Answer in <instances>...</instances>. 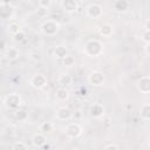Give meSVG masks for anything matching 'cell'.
<instances>
[{"label":"cell","mask_w":150,"mask_h":150,"mask_svg":"<svg viewBox=\"0 0 150 150\" xmlns=\"http://www.w3.org/2000/svg\"><path fill=\"white\" fill-rule=\"evenodd\" d=\"M102 52H103V45L101 41H98L96 39L89 40L84 47V54L90 57H96V56L101 55Z\"/></svg>","instance_id":"1"},{"label":"cell","mask_w":150,"mask_h":150,"mask_svg":"<svg viewBox=\"0 0 150 150\" xmlns=\"http://www.w3.org/2000/svg\"><path fill=\"white\" fill-rule=\"evenodd\" d=\"M59 28H60V23L52 19L46 20L41 25V32L47 36H54L59 32Z\"/></svg>","instance_id":"2"},{"label":"cell","mask_w":150,"mask_h":150,"mask_svg":"<svg viewBox=\"0 0 150 150\" xmlns=\"http://www.w3.org/2000/svg\"><path fill=\"white\" fill-rule=\"evenodd\" d=\"M5 105L9 109H18L21 105L20 95L16 94V93H12V94L7 95V97L5 98Z\"/></svg>","instance_id":"3"},{"label":"cell","mask_w":150,"mask_h":150,"mask_svg":"<svg viewBox=\"0 0 150 150\" xmlns=\"http://www.w3.org/2000/svg\"><path fill=\"white\" fill-rule=\"evenodd\" d=\"M88 82L91 84V86H95V87H100L103 84L104 82V74L98 71V70H94L89 74L88 76Z\"/></svg>","instance_id":"4"},{"label":"cell","mask_w":150,"mask_h":150,"mask_svg":"<svg viewBox=\"0 0 150 150\" xmlns=\"http://www.w3.org/2000/svg\"><path fill=\"white\" fill-rule=\"evenodd\" d=\"M82 134V128L79 123L74 122V123H69L66 127V135L69 138H76Z\"/></svg>","instance_id":"5"},{"label":"cell","mask_w":150,"mask_h":150,"mask_svg":"<svg viewBox=\"0 0 150 150\" xmlns=\"http://www.w3.org/2000/svg\"><path fill=\"white\" fill-rule=\"evenodd\" d=\"M136 88L142 94L150 93V76H142L136 82Z\"/></svg>","instance_id":"6"},{"label":"cell","mask_w":150,"mask_h":150,"mask_svg":"<svg viewBox=\"0 0 150 150\" xmlns=\"http://www.w3.org/2000/svg\"><path fill=\"white\" fill-rule=\"evenodd\" d=\"M87 14L89 18L91 19H98L102 16L103 14V9H102V6L98 5V4H91L90 6H88L87 8Z\"/></svg>","instance_id":"7"},{"label":"cell","mask_w":150,"mask_h":150,"mask_svg":"<svg viewBox=\"0 0 150 150\" xmlns=\"http://www.w3.org/2000/svg\"><path fill=\"white\" fill-rule=\"evenodd\" d=\"M30 84L36 89H42L47 84V77L43 74H35L30 79Z\"/></svg>","instance_id":"8"},{"label":"cell","mask_w":150,"mask_h":150,"mask_svg":"<svg viewBox=\"0 0 150 150\" xmlns=\"http://www.w3.org/2000/svg\"><path fill=\"white\" fill-rule=\"evenodd\" d=\"M61 7L66 13H75L79 8L77 0H62L61 1Z\"/></svg>","instance_id":"9"},{"label":"cell","mask_w":150,"mask_h":150,"mask_svg":"<svg viewBox=\"0 0 150 150\" xmlns=\"http://www.w3.org/2000/svg\"><path fill=\"white\" fill-rule=\"evenodd\" d=\"M14 14V7L9 4H1L0 6V16L2 19H11Z\"/></svg>","instance_id":"10"},{"label":"cell","mask_w":150,"mask_h":150,"mask_svg":"<svg viewBox=\"0 0 150 150\" xmlns=\"http://www.w3.org/2000/svg\"><path fill=\"white\" fill-rule=\"evenodd\" d=\"M73 116V111L67 107H61L56 111V117L60 121H68Z\"/></svg>","instance_id":"11"},{"label":"cell","mask_w":150,"mask_h":150,"mask_svg":"<svg viewBox=\"0 0 150 150\" xmlns=\"http://www.w3.org/2000/svg\"><path fill=\"white\" fill-rule=\"evenodd\" d=\"M4 54H5V56H6L7 60L13 61V60H16V59L19 57L20 52H19V49H18L16 47H8V48L4 52Z\"/></svg>","instance_id":"12"},{"label":"cell","mask_w":150,"mask_h":150,"mask_svg":"<svg viewBox=\"0 0 150 150\" xmlns=\"http://www.w3.org/2000/svg\"><path fill=\"white\" fill-rule=\"evenodd\" d=\"M47 141H46V136H45V134L43 132H36L34 136H33V138H32V143H33V145L34 146H36V148H41V145L42 144H45Z\"/></svg>","instance_id":"13"},{"label":"cell","mask_w":150,"mask_h":150,"mask_svg":"<svg viewBox=\"0 0 150 150\" xmlns=\"http://www.w3.org/2000/svg\"><path fill=\"white\" fill-rule=\"evenodd\" d=\"M98 33L101 36H104V38H109L114 33V28L110 23H103L100 28H98Z\"/></svg>","instance_id":"14"},{"label":"cell","mask_w":150,"mask_h":150,"mask_svg":"<svg viewBox=\"0 0 150 150\" xmlns=\"http://www.w3.org/2000/svg\"><path fill=\"white\" fill-rule=\"evenodd\" d=\"M89 112H90V115L93 117H96L97 118V117H101L104 114V108L101 104H94V105H91Z\"/></svg>","instance_id":"15"},{"label":"cell","mask_w":150,"mask_h":150,"mask_svg":"<svg viewBox=\"0 0 150 150\" xmlns=\"http://www.w3.org/2000/svg\"><path fill=\"white\" fill-rule=\"evenodd\" d=\"M114 8L117 12H125L129 8V2L128 0H116L114 2Z\"/></svg>","instance_id":"16"},{"label":"cell","mask_w":150,"mask_h":150,"mask_svg":"<svg viewBox=\"0 0 150 150\" xmlns=\"http://www.w3.org/2000/svg\"><path fill=\"white\" fill-rule=\"evenodd\" d=\"M54 55L57 57V59H63L64 56H67L68 55V50H67V48L64 47V46H56L55 48H54Z\"/></svg>","instance_id":"17"},{"label":"cell","mask_w":150,"mask_h":150,"mask_svg":"<svg viewBox=\"0 0 150 150\" xmlns=\"http://www.w3.org/2000/svg\"><path fill=\"white\" fill-rule=\"evenodd\" d=\"M55 94H56V98H57L59 101H66V100L68 98V96H69V91L66 89V87L59 88Z\"/></svg>","instance_id":"18"},{"label":"cell","mask_w":150,"mask_h":150,"mask_svg":"<svg viewBox=\"0 0 150 150\" xmlns=\"http://www.w3.org/2000/svg\"><path fill=\"white\" fill-rule=\"evenodd\" d=\"M71 82H73V77H71L69 74H62V75H60V77H59V83H60L62 87H67V86L71 84Z\"/></svg>","instance_id":"19"},{"label":"cell","mask_w":150,"mask_h":150,"mask_svg":"<svg viewBox=\"0 0 150 150\" xmlns=\"http://www.w3.org/2000/svg\"><path fill=\"white\" fill-rule=\"evenodd\" d=\"M40 131L41 132H43V134H48V132H50V131H53V129H54V124L52 123V122H43V123H41L40 124Z\"/></svg>","instance_id":"20"},{"label":"cell","mask_w":150,"mask_h":150,"mask_svg":"<svg viewBox=\"0 0 150 150\" xmlns=\"http://www.w3.org/2000/svg\"><path fill=\"white\" fill-rule=\"evenodd\" d=\"M141 116L144 120H150V103L142 105V108H141Z\"/></svg>","instance_id":"21"},{"label":"cell","mask_w":150,"mask_h":150,"mask_svg":"<svg viewBox=\"0 0 150 150\" xmlns=\"http://www.w3.org/2000/svg\"><path fill=\"white\" fill-rule=\"evenodd\" d=\"M13 39H14L15 42H22V41H25V39H26V33L21 29V30H19L18 33L13 34Z\"/></svg>","instance_id":"22"},{"label":"cell","mask_w":150,"mask_h":150,"mask_svg":"<svg viewBox=\"0 0 150 150\" xmlns=\"http://www.w3.org/2000/svg\"><path fill=\"white\" fill-rule=\"evenodd\" d=\"M62 63H63L64 66H67V67H71V66L75 63V59H74L73 56H70V55H67V56H64V57L62 59Z\"/></svg>","instance_id":"23"},{"label":"cell","mask_w":150,"mask_h":150,"mask_svg":"<svg viewBox=\"0 0 150 150\" xmlns=\"http://www.w3.org/2000/svg\"><path fill=\"white\" fill-rule=\"evenodd\" d=\"M8 28H9V33H11L12 35H13V34H15V33H18L19 30H21L20 26H19L18 23H15V22H12V23H9Z\"/></svg>","instance_id":"24"},{"label":"cell","mask_w":150,"mask_h":150,"mask_svg":"<svg viewBox=\"0 0 150 150\" xmlns=\"http://www.w3.org/2000/svg\"><path fill=\"white\" fill-rule=\"evenodd\" d=\"M12 149L13 150H25V149H27V145L22 142H16L12 145Z\"/></svg>","instance_id":"25"},{"label":"cell","mask_w":150,"mask_h":150,"mask_svg":"<svg viewBox=\"0 0 150 150\" xmlns=\"http://www.w3.org/2000/svg\"><path fill=\"white\" fill-rule=\"evenodd\" d=\"M15 117H16V120H19V121H22V120H25V118L27 117V114H26L25 110H18V111L15 112Z\"/></svg>","instance_id":"26"},{"label":"cell","mask_w":150,"mask_h":150,"mask_svg":"<svg viewBox=\"0 0 150 150\" xmlns=\"http://www.w3.org/2000/svg\"><path fill=\"white\" fill-rule=\"evenodd\" d=\"M142 40H143L144 42H146V43L150 42V29H145V30L143 32V34H142Z\"/></svg>","instance_id":"27"},{"label":"cell","mask_w":150,"mask_h":150,"mask_svg":"<svg viewBox=\"0 0 150 150\" xmlns=\"http://www.w3.org/2000/svg\"><path fill=\"white\" fill-rule=\"evenodd\" d=\"M38 2H39V6L41 8H48L52 4V0H39Z\"/></svg>","instance_id":"28"},{"label":"cell","mask_w":150,"mask_h":150,"mask_svg":"<svg viewBox=\"0 0 150 150\" xmlns=\"http://www.w3.org/2000/svg\"><path fill=\"white\" fill-rule=\"evenodd\" d=\"M87 93H88V90H87V88H86L84 86H81V87L79 88V94H80L81 96H86Z\"/></svg>","instance_id":"29"},{"label":"cell","mask_w":150,"mask_h":150,"mask_svg":"<svg viewBox=\"0 0 150 150\" xmlns=\"http://www.w3.org/2000/svg\"><path fill=\"white\" fill-rule=\"evenodd\" d=\"M103 149H105V150H108V149H120V145L110 143V144H107V145H104V146H103Z\"/></svg>","instance_id":"30"},{"label":"cell","mask_w":150,"mask_h":150,"mask_svg":"<svg viewBox=\"0 0 150 150\" xmlns=\"http://www.w3.org/2000/svg\"><path fill=\"white\" fill-rule=\"evenodd\" d=\"M144 50H145V53H146V54L150 56V42L145 45V48H144Z\"/></svg>","instance_id":"31"},{"label":"cell","mask_w":150,"mask_h":150,"mask_svg":"<svg viewBox=\"0 0 150 150\" xmlns=\"http://www.w3.org/2000/svg\"><path fill=\"white\" fill-rule=\"evenodd\" d=\"M7 48H8V47H6V42H5L4 40H2V42H1V52L4 53V52H5L6 49H7Z\"/></svg>","instance_id":"32"},{"label":"cell","mask_w":150,"mask_h":150,"mask_svg":"<svg viewBox=\"0 0 150 150\" xmlns=\"http://www.w3.org/2000/svg\"><path fill=\"white\" fill-rule=\"evenodd\" d=\"M41 149H50V145L45 143V144H42V145H41Z\"/></svg>","instance_id":"33"},{"label":"cell","mask_w":150,"mask_h":150,"mask_svg":"<svg viewBox=\"0 0 150 150\" xmlns=\"http://www.w3.org/2000/svg\"><path fill=\"white\" fill-rule=\"evenodd\" d=\"M145 28H146V29H150V20L145 23Z\"/></svg>","instance_id":"34"},{"label":"cell","mask_w":150,"mask_h":150,"mask_svg":"<svg viewBox=\"0 0 150 150\" xmlns=\"http://www.w3.org/2000/svg\"><path fill=\"white\" fill-rule=\"evenodd\" d=\"M149 146H150V138H149Z\"/></svg>","instance_id":"35"}]
</instances>
